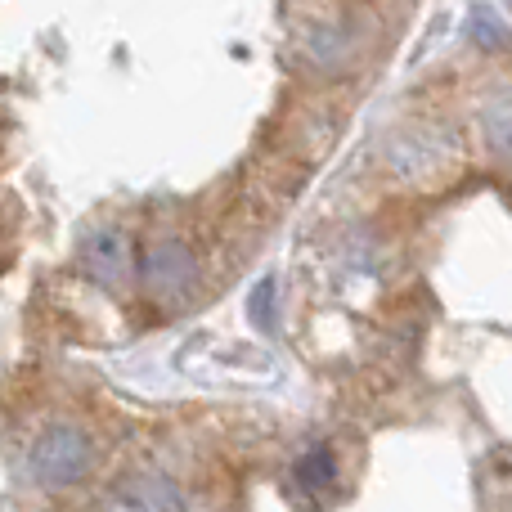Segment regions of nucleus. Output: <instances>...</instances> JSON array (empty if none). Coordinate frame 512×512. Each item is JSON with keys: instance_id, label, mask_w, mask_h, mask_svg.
Wrapping results in <instances>:
<instances>
[]
</instances>
